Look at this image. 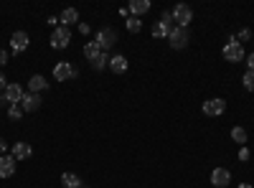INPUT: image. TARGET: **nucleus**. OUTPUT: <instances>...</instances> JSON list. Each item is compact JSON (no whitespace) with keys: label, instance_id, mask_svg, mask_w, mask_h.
I'll return each instance as SVG.
<instances>
[{"label":"nucleus","instance_id":"obj_16","mask_svg":"<svg viewBox=\"0 0 254 188\" xmlns=\"http://www.w3.org/2000/svg\"><path fill=\"white\" fill-rule=\"evenodd\" d=\"M127 10H130V15L140 18V15H145L147 10H150V0H132V3L127 5Z\"/></svg>","mask_w":254,"mask_h":188},{"label":"nucleus","instance_id":"obj_20","mask_svg":"<svg viewBox=\"0 0 254 188\" xmlns=\"http://www.w3.org/2000/svg\"><path fill=\"white\" fill-rule=\"evenodd\" d=\"M61 183H64V188H81V181L74 173H64L61 176Z\"/></svg>","mask_w":254,"mask_h":188},{"label":"nucleus","instance_id":"obj_22","mask_svg":"<svg viewBox=\"0 0 254 188\" xmlns=\"http://www.w3.org/2000/svg\"><path fill=\"white\" fill-rule=\"evenodd\" d=\"M231 140L239 142V145H244V142L249 140V135H247V130H244V127H234V130H231Z\"/></svg>","mask_w":254,"mask_h":188},{"label":"nucleus","instance_id":"obj_33","mask_svg":"<svg viewBox=\"0 0 254 188\" xmlns=\"http://www.w3.org/2000/svg\"><path fill=\"white\" fill-rule=\"evenodd\" d=\"M3 104H8V102H5V97H0V107H3ZM8 107H10V104H8Z\"/></svg>","mask_w":254,"mask_h":188},{"label":"nucleus","instance_id":"obj_26","mask_svg":"<svg viewBox=\"0 0 254 188\" xmlns=\"http://www.w3.org/2000/svg\"><path fill=\"white\" fill-rule=\"evenodd\" d=\"M5 64H8V54H5L3 49H0V69H3Z\"/></svg>","mask_w":254,"mask_h":188},{"label":"nucleus","instance_id":"obj_2","mask_svg":"<svg viewBox=\"0 0 254 188\" xmlns=\"http://www.w3.org/2000/svg\"><path fill=\"white\" fill-rule=\"evenodd\" d=\"M224 59L229 61V64H237V61H244V46H242V41H237V38H229V44L224 46Z\"/></svg>","mask_w":254,"mask_h":188},{"label":"nucleus","instance_id":"obj_10","mask_svg":"<svg viewBox=\"0 0 254 188\" xmlns=\"http://www.w3.org/2000/svg\"><path fill=\"white\" fill-rule=\"evenodd\" d=\"M211 183H214L216 188H226V186L231 183L229 168H214V171H211Z\"/></svg>","mask_w":254,"mask_h":188},{"label":"nucleus","instance_id":"obj_32","mask_svg":"<svg viewBox=\"0 0 254 188\" xmlns=\"http://www.w3.org/2000/svg\"><path fill=\"white\" fill-rule=\"evenodd\" d=\"M247 158H249V150L242 148V150H239V160H247Z\"/></svg>","mask_w":254,"mask_h":188},{"label":"nucleus","instance_id":"obj_7","mask_svg":"<svg viewBox=\"0 0 254 188\" xmlns=\"http://www.w3.org/2000/svg\"><path fill=\"white\" fill-rule=\"evenodd\" d=\"M71 44V31L64 28V26H56L54 33H51V46L54 49H66Z\"/></svg>","mask_w":254,"mask_h":188},{"label":"nucleus","instance_id":"obj_21","mask_svg":"<svg viewBox=\"0 0 254 188\" xmlns=\"http://www.w3.org/2000/svg\"><path fill=\"white\" fill-rule=\"evenodd\" d=\"M125 23H127V31H130V33H140V31H142V20L135 18V15H130Z\"/></svg>","mask_w":254,"mask_h":188},{"label":"nucleus","instance_id":"obj_3","mask_svg":"<svg viewBox=\"0 0 254 188\" xmlns=\"http://www.w3.org/2000/svg\"><path fill=\"white\" fill-rule=\"evenodd\" d=\"M188 41H190V31L188 28H181V26H176L171 31V36H168V44H171V49H176V51L186 49Z\"/></svg>","mask_w":254,"mask_h":188},{"label":"nucleus","instance_id":"obj_28","mask_svg":"<svg viewBox=\"0 0 254 188\" xmlns=\"http://www.w3.org/2000/svg\"><path fill=\"white\" fill-rule=\"evenodd\" d=\"M5 150H8V142L0 137V155H5Z\"/></svg>","mask_w":254,"mask_h":188},{"label":"nucleus","instance_id":"obj_27","mask_svg":"<svg viewBox=\"0 0 254 188\" xmlns=\"http://www.w3.org/2000/svg\"><path fill=\"white\" fill-rule=\"evenodd\" d=\"M79 31H81L84 36H89V31H92V28H89V23H79Z\"/></svg>","mask_w":254,"mask_h":188},{"label":"nucleus","instance_id":"obj_24","mask_svg":"<svg viewBox=\"0 0 254 188\" xmlns=\"http://www.w3.org/2000/svg\"><path fill=\"white\" fill-rule=\"evenodd\" d=\"M23 115H26V112L20 110V104H10V107H8V117H10V120H20Z\"/></svg>","mask_w":254,"mask_h":188},{"label":"nucleus","instance_id":"obj_25","mask_svg":"<svg viewBox=\"0 0 254 188\" xmlns=\"http://www.w3.org/2000/svg\"><path fill=\"white\" fill-rule=\"evenodd\" d=\"M92 66H94L97 71H102L104 66H110V59H107V54H102V56H99L97 61H92Z\"/></svg>","mask_w":254,"mask_h":188},{"label":"nucleus","instance_id":"obj_9","mask_svg":"<svg viewBox=\"0 0 254 188\" xmlns=\"http://www.w3.org/2000/svg\"><path fill=\"white\" fill-rule=\"evenodd\" d=\"M224 110H226V102L219 97L203 102V115H208V117H219V115H224Z\"/></svg>","mask_w":254,"mask_h":188},{"label":"nucleus","instance_id":"obj_18","mask_svg":"<svg viewBox=\"0 0 254 188\" xmlns=\"http://www.w3.org/2000/svg\"><path fill=\"white\" fill-rule=\"evenodd\" d=\"M102 54H104V51L99 49L97 41H87V44H84V56H87V61H97Z\"/></svg>","mask_w":254,"mask_h":188},{"label":"nucleus","instance_id":"obj_34","mask_svg":"<svg viewBox=\"0 0 254 188\" xmlns=\"http://www.w3.org/2000/svg\"><path fill=\"white\" fill-rule=\"evenodd\" d=\"M239 188H252V186L249 183H239Z\"/></svg>","mask_w":254,"mask_h":188},{"label":"nucleus","instance_id":"obj_17","mask_svg":"<svg viewBox=\"0 0 254 188\" xmlns=\"http://www.w3.org/2000/svg\"><path fill=\"white\" fill-rule=\"evenodd\" d=\"M28 89H31V94H41L44 89H49V84H46V76L33 74V76L28 79Z\"/></svg>","mask_w":254,"mask_h":188},{"label":"nucleus","instance_id":"obj_19","mask_svg":"<svg viewBox=\"0 0 254 188\" xmlns=\"http://www.w3.org/2000/svg\"><path fill=\"white\" fill-rule=\"evenodd\" d=\"M110 69H112V74H125V71H127V59H125L122 54L112 56V59H110Z\"/></svg>","mask_w":254,"mask_h":188},{"label":"nucleus","instance_id":"obj_11","mask_svg":"<svg viewBox=\"0 0 254 188\" xmlns=\"http://www.w3.org/2000/svg\"><path fill=\"white\" fill-rule=\"evenodd\" d=\"M41 94H23V99H20V110L23 112H36V110H41Z\"/></svg>","mask_w":254,"mask_h":188},{"label":"nucleus","instance_id":"obj_35","mask_svg":"<svg viewBox=\"0 0 254 188\" xmlns=\"http://www.w3.org/2000/svg\"><path fill=\"white\" fill-rule=\"evenodd\" d=\"M81 188H87V186H81Z\"/></svg>","mask_w":254,"mask_h":188},{"label":"nucleus","instance_id":"obj_14","mask_svg":"<svg viewBox=\"0 0 254 188\" xmlns=\"http://www.w3.org/2000/svg\"><path fill=\"white\" fill-rule=\"evenodd\" d=\"M59 23H61L64 28H69V26L79 23V10H76V8H64L61 15H59Z\"/></svg>","mask_w":254,"mask_h":188},{"label":"nucleus","instance_id":"obj_23","mask_svg":"<svg viewBox=\"0 0 254 188\" xmlns=\"http://www.w3.org/2000/svg\"><path fill=\"white\" fill-rule=\"evenodd\" d=\"M242 84H244L247 92H254V71L247 69V74H244V79H242Z\"/></svg>","mask_w":254,"mask_h":188},{"label":"nucleus","instance_id":"obj_13","mask_svg":"<svg viewBox=\"0 0 254 188\" xmlns=\"http://www.w3.org/2000/svg\"><path fill=\"white\" fill-rule=\"evenodd\" d=\"M23 94H26V92H23V87H20V84H8L3 97H5V102H8V104H20Z\"/></svg>","mask_w":254,"mask_h":188},{"label":"nucleus","instance_id":"obj_31","mask_svg":"<svg viewBox=\"0 0 254 188\" xmlns=\"http://www.w3.org/2000/svg\"><path fill=\"white\" fill-rule=\"evenodd\" d=\"M239 38H242V41H247V38H252V33H249V28H244V31L239 33Z\"/></svg>","mask_w":254,"mask_h":188},{"label":"nucleus","instance_id":"obj_30","mask_svg":"<svg viewBox=\"0 0 254 188\" xmlns=\"http://www.w3.org/2000/svg\"><path fill=\"white\" fill-rule=\"evenodd\" d=\"M247 66H249V71H254V51L249 54V61H247Z\"/></svg>","mask_w":254,"mask_h":188},{"label":"nucleus","instance_id":"obj_12","mask_svg":"<svg viewBox=\"0 0 254 188\" xmlns=\"http://www.w3.org/2000/svg\"><path fill=\"white\" fill-rule=\"evenodd\" d=\"M15 158L13 155H0V178H10L15 176Z\"/></svg>","mask_w":254,"mask_h":188},{"label":"nucleus","instance_id":"obj_5","mask_svg":"<svg viewBox=\"0 0 254 188\" xmlns=\"http://www.w3.org/2000/svg\"><path fill=\"white\" fill-rule=\"evenodd\" d=\"M173 20H176V26H181V28H188L190 26V20H193V10H190L186 3H181V5H176L173 10Z\"/></svg>","mask_w":254,"mask_h":188},{"label":"nucleus","instance_id":"obj_1","mask_svg":"<svg viewBox=\"0 0 254 188\" xmlns=\"http://www.w3.org/2000/svg\"><path fill=\"white\" fill-rule=\"evenodd\" d=\"M176 28V20H173V13L171 10H163V15H160V20L153 26V36L155 38H168L171 36V31Z\"/></svg>","mask_w":254,"mask_h":188},{"label":"nucleus","instance_id":"obj_15","mask_svg":"<svg viewBox=\"0 0 254 188\" xmlns=\"http://www.w3.org/2000/svg\"><path fill=\"white\" fill-rule=\"evenodd\" d=\"M33 155L31 142H13V158L15 160H28Z\"/></svg>","mask_w":254,"mask_h":188},{"label":"nucleus","instance_id":"obj_6","mask_svg":"<svg viewBox=\"0 0 254 188\" xmlns=\"http://www.w3.org/2000/svg\"><path fill=\"white\" fill-rule=\"evenodd\" d=\"M94 41L99 44V49H102L104 54H107V51L117 44V31H115V28H102V31L97 33V38H94Z\"/></svg>","mask_w":254,"mask_h":188},{"label":"nucleus","instance_id":"obj_8","mask_svg":"<svg viewBox=\"0 0 254 188\" xmlns=\"http://www.w3.org/2000/svg\"><path fill=\"white\" fill-rule=\"evenodd\" d=\"M28 44H31V38H28V33H26V31H15V33L10 36V49H13L15 54L26 51V49H28Z\"/></svg>","mask_w":254,"mask_h":188},{"label":"nucleus","instance_id":"obj_29","mask_svg":"<svg viewBox=\"0 0 254 188\" xmlns=\"http://www.w3.org/2000/svg\"><path fill=\"white\" fill-rule=\"evenodd\" d=\"M5 87H8V84H5V74L0 71V92H5Z\"/></svg>","mask_w":254,"mask_h":188},{"label":"nucleus","instance_id":"obj_4","mask_svg":"<svg viewBox=\"0 0 254 188\" xmlns=\"http://www.w3.org/2000/svg\"><path fill=\"white\" fill-rule=\"evenodd\" d=\"M54 76H56V81H69V79L79 76V69L71 66L69 61H59V64L54 66Z\"/></svg>","mask_w":254,"mask_h":188}]
</instances>
